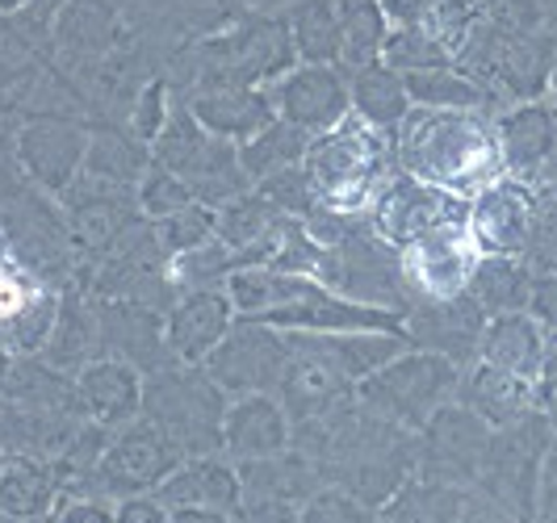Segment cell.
Instances as JSON below:
<instances>
[{
	"mask_svg": "<svg viewBox=\"0 0 557 523\" xmlns=\"http://www.w3.org/2000/svg\"><path fill=\"white\" fill-rule=\"evenodd\" d=\"M394 160L407 176L478 197L503 172L499 130L482 110H411L394 130Z\"/></svg>",
	"mask_w": 557,
	"mask_h": 523,
	"instance_id": "1",
	"label": "cell"
},
{
	"mask_svg": "<svg viewBox=\"0 0 557 523\" xmlns=\"http://www.w3.org/2000/svg\"><path fill=\"white\" fill-rule=\"evenodd\" d=\"M307 172L314 176L323 206L344 214H369L377 197L386 194L394 172V138L369 126L361 113H348L335 130L314 135L307 147Z\"/></svg>",
	"mask_w": 557,
	"mask_h": 523,
	"instance_id": "2",
	"label": "cell"
},
{
	"mask_svg": "<svg viewBox=\"0 0 557 523\" xmlns=\"http://www.w3.org/2000/svg\"><path fill=\"white\" fill-rule=\"evenodd\" d=\"M226 407H231V398L210 382V373L201 364L172 360L164 369L147 373V382H143V419L156 423L185 457L223 452Z\"/></svg>",
	"mask_w": 557,
	"mask_h": 523,
	"instance_id": "3",
	"label": "cell"
},
{
	"mask_svg": "<svg viewBox=\"0 0 557 523\" xmlns=\"http://www.w3.org/2000/svg\"><path fill=\"white\" fill-rule=\"evenodd\" d=\"M151 164L176 172L189 189H194L197 206L223 210L226 201L244 197L256 189L248 180V172L239 164V147H231L223 138H214L201 122H197L189 105H172L164 135L151 142Z\"/></svg>",
	"mask_w": 557,
	"mask_h": 523,
	"instance_id": "4",
	"label": "cell"
},
{
	"mask_svg": "<svg viewBox=\"0 0 557 523\" xmlns=\"http://www.w3.org/2000/svg\"><path fill=\"white\" fill-rule=\"evenodd\" d=\"M461 373L466 369L453 364L448 357L411 348L391 364H382L377 373H369L357 386V402L377 419H391L398 427H407V432H423L428 419L457 398Z\"/></svg>",
	"mask_w": 557,
	"mask_h": 523,
	"instance_id": "5",
	"label": "cell"
},
{
	"mask_svg": "<svg viewBox=\"0 0 557 523\" xmlns=\"http://www.w3.org/2000/svg\"><path fill=\"white\" fill-rule=\"evenodd\" d=\"M557 432L545 411H532L529 419L499 427L486 469L478 477V495L491 498L495 507L511 511L516 520H536V502H541V477H545V461L554 452Z\"/></svg>",
	"mask_w": 557,
	"mask_h": 523,
	"instance_id": "6",
	"label": "cell"
},
{
	"mask_svg": "<svg viewBox=\"0 0 557 523\" xmlns=\"http://www.w3.org/2000/svg\"><path fill=\"white\" fill-rule=\"evenodd\" d=\"M294 59L298 51L289 26L260 17L197 47V88H256L281 80L294 67Z\"/></svg>",
	"mask_w": 557,
	"mask_h": 523,
	"instance_id": "7",
	"label": "cell"
},
{
	"mask_svg": "<svg viewBox=\"0 0 557 523\" xmlns=\"http://www.w3.org/2000/svg\"><path fill=\"white\" fill-rule=\"evenodd\" d=\"M289 357H294L289 331L269 327L260 319H235L231 335L210 352L201 369L226 398H248V394H277Z\"/></svg>",
	"mask_w": 557,
	"mask_h": 523,
	"instance_id": "8",
	"label": "cell"
},
{
	"mask_svg": "<svg viewBox=\"0 0 557 523\" xmlns=\"http://www.w3.org/2000/svg\"><path fill=\"white\" fill-rule=\"evenodd\" d=\"M495 444V427L470 411L466 402H445L441 411L428 419V427L419 432V473L428 482H445V486H461L474 490L486 457Z\"/></svg>",
	"mask_w": 557,
	"mask_h": 523,
	"instance_id": "9",
	"label": "cell"
},
{
	"mask_svg": "<svg viewBox=\"0 0 557 523\" xmlns=\"http://www.w3.org/2000/svg\"><path fill=\"white\" fill-rule=\"evenodd\" d=\"M185 461L189 457L168 440L156 423H147L139 414L135 423L113 432L110 448L97 465V477H92V495L113 498V502L135 495H156Z\"/></svg>",
	"mask_w": 557,
	"mask_h": 523,
	"instance_id": "10",
	"label": "cell"
},
{
	"mask_svg": "<svg viewBox=\"0 0 557 523\" xmlns=\"http://www.w3.org/2000/svg\"><path fill=\"white\" fill-rule=\"evenodd\" d=\"M398 251H403V276H407V289H411V306L461 298L470 289L478 260H482V248H478L470 222L419 235Z\"/></svg>",
	"mask_w": 557,
	"mask_h": 523,
	"instance_id": "11",
	"label": "cell"
},
{
	"mask_svg": "<svg viewBox=\"0 0 557 523\" xmlns=\"http://www.w3.org/2000/svg\"><path fill=\"white\" fill-rule=\"evenodd\" d=\"M470 201L474 197L448 194L441 185H428L419 176H394L386 185V194L377 197V206L369 210L373 231L394 244V248H407L419 235H432L441 226H461L470 222Z\"/></svg>",
	"mask_w": 557,
	"mask_h": 523,
	"instance_id": "12",
	"label": "cell"
},
{
	"mask_svg": "<svg viewBox=\"0 0 557 523\" xmlns=\"http://www.w3.org/2000/svg\"><path fill=\"white\" fill-rule=\"evenodd\" d=\"M503 151V172L532 189L557 185V105L554 101H520L495 117Z\"/></svg>",
	"mask_w": 557,
	"mask_h": 523,
	"instance_id": "13",
	"label": "cell"
},
{
	"mask_svg": "<svg viewBox=\"0 0 557 523\" xmlns=\"http://www.w3.org/2000/svg\"><path fill=\"white\" fill-rule=\"evenodd\" d=\"M59 201H63V214H67L72 248L88 251V256H106L122 235H131L143 222L135 189L106 185V180H92V176H81Z\"/></svg>",
	"mask_w": 557,
	"mask_h": 523,
	"instance_id": "14",
	"label": "cell"
},
{
	"mask_svg": "<svg viewBox=\"0 0 557 523\" xmlns=\"http://www.w3.org/2000/svg\"><path fill=\"white\" fill-rule=\"evenodd\" d=\"M273 110L281 122L307 130L310 138L335 130L348 113H352V92H348V76L332 67V63H302L289 67L277 84H273Z\"/></svg>",
	"mask_w": 557,
	"mask_h": 523,
	"instance_id": "15",
	"label": "cell"
},
{
	"mask_svg": "<svg viewBox=\"0 0 557 523\" xmlns=\"http://www.w3.org/2000/svg\"><path fill=\"white\" fill-rule=\"evenodd\" d=\"M92 135L67 117H34L17 135V164L47 197H63L84 176Z\"/></svg>",
	"mask_w": 557,
	"mask_h": 523,
	"instance_id": "16",
	"label": "cell"
},
{
	"mask_svg": "<svg viewBox=\"0 0 557 523\" xmlns=\"http://www.w3.org/2000/svg\"><path fill=\"white\" fill-rule=\"evenodd\" d=\"M97 319H101L106 357L135 364L143 377L172 364L164 335V310L143 302H122V298H97Z\"/></svg>",
	"mask_w": 557,
	"mask_h": 523,
	"instance_id": "17",
	"label": "cell"
},
{
	"mask_svg": "<svg viewBox=\"0 0 557 523\" xmlns=\"http://www.w3.org/2000/svg\"><path fill=\"white\" fill-rule=\"evenodd\" d=\"M235 306L226 298V289H189L164 314L168 352L181 364H206L210 352L223 344L235 327Z\"/></svg>",
	"mask_w": 557,
	"mask_h": 523,
	"instance_id": "18",
	"label": "cell"
},
{
	"mask_svg": "<svg viewBox=\"0 0 557 523\" xmlns=\"http://www.w3.org/2000/svg\"><path fill=\"white\" fill-rule=\"evenodd\" d=\"M482 331H486V314L478 310L470 294L448 298V302H416L407 310V335L423 352L448 357L453 364L470 369L482 348Z\"/></svg>",
	"mask_w": 557,
	"mask_h": 523,
	"instance_id": "19",
	"label": "cell"
},
{
	"mask_svg": "<svg viewBox=\"0 0 557 523\" xmlns=\"http://www.w3.org/2000/svg\"><path fill=\"white\" fill-rule=\"evenodd\" d=\"M294 448V419L285 411L277 394H248L231 398L223 423V452L244 465V461H264Z\"/></svg>",
	"mask_w": 557,
	"mask_h": 523,
	"instance_id": "20",
	"label": "cell"
},
{
	"mask_svg": "<svg viewBox=\"0 0 557 523\" xmlns=\"http://www.w3.org/2000/svg\"><path fill=\"white\" fill-rule=\"evenodd\" d=\"M532 201L536 189L516 176H499L470 201V231L482 256H524Z\"/></svg>",
	"mask_w": 557,
	"mask_h": 523,
	"instance_id": "21",
	"label": "cell"
},
{
	"mask_svg": "<svg viewBox=\"0 0 557 523\" xmlns=\"http://www.w3.org/2000/svg\"><path fill=\"white\" fill-rule=\"evenodd\" d=\"M143 377L135 364L126 360L101 357L92 360L84 373H76V394H81V407L88 423H101V427H126L143 414Z\"/></svg>",
	"mask_w": 557,
	"mask_h": 523,
	"instance_id": "22",
	"label": "cell"
},
{
	"mask_svg": "<svg viewBox=\"0 0 557 523\" xmlns=\"http://www.w3.org/2000/svg\"><path fill=\"white\" fill-rule=\"evenodd\" d=\"M185 105L210 135L231 142V147H244L248 138H256L264 126L277 122L273 97L256 92V88H194V97Z\"/></svg>",
	"mask_w": 557,
	"mask_h": 523,
	"instance_id": "23",
	"label": "cell"
},
{
	"mask_svg": "<svg viewBox=\"0 0 557 523\" xmlns=\"http://www.w3.org/2000/svg\"><path fill=\"white\" fill-rule=\"evenodd\" d=\"M156 495L164 498L172 511H181V507H206V511L235 515L239 511V498H244V477H239V465L226 452L189 457Z\"/></svg>",
	"mask_w": 557,
	"mask_h": 523,
	"instance_id": "24",
	"label": "cell"
},
{
	"mask_svg": "<svg viewBox=\"0 0 557 523\" xmlns=\"http://www.w3.org/2000/svg\"><path fill=\"white\" fill-rule=\"evenodd\" d=\"M545 357H549V335H545V327L532 319L529 310L524 314H495V319H486L482 348H478L482 364H495L503 373L536 386L541 369H545Z\"/></svg>",
	"mask_w": 557,
	"mask_h": 523,
	"instance_id": "25",
	"label": "cell"
},
{
	"mask_svg": "<svg viewBox=\"0 0 557 523\" xmlns=\"http://www.w3.org/2000/svg\"><path fill=\"white\" fill-rule=\"evenodd\" d=\"M457 402H466L470 411L482 414L495 432L520 423V419H529L532 411H541V398H536V386H532V382H520V377L503 373L495 364H482V360H474V364L461 373Z\"/></svg>",
	"mask_w": 557,
	"mask_h": 523,
	"instance_id": "26",
	"label": "cell"
},
{
	"mask_svg": "<svg viewBox=\"0 0 557 523\" xmlns=\"http://www.w3.org/2000/svg\"><path fill=\"white\" fill-rule=\"evenodd\" d=\"M0 398L13 402V407H26V411H47V414H76L84 419L81 394H76V377L55 369L51 360L42 357H17Z\"/></svg>",
	"mask_w": 557,
	"mask_h": 523,
	"instance_id": "27",
	"label": "cell"
},
{
	"mask_svg": "<svg viewBox=\"0 0 557 523\" xmlns=\"http://www.w3.org/2000/svg\"><path fill=\"white\" fill-rule=\"evenodd\" d=\"M42 360H51L63 373H84L92 360L106 357L101 348V319H97V298H84V294H63L59 302L55 331L47 339V348L38 352Z\"/></svg>",
	"mask_w": 557,
	"mask_h": 523,
	"instance_id": "28",
	"label": "cell"
},
{
	"mask_svg": "<svg viewBox=\"0 0 557 523\" xmlns=\"http://www.w3.org/2000/svg\"><path fill=\"white\" fill-rule=\"evenodd\" d=\"M59 507V477L51 461L4 457L0 465V515L4 520H42Z\"/></svg>",
	"mask_w": 557,
	"mask_h": 523,
	"instance_id": "29",
	"label": "cell"
},
{
	"mask_svg": "<svg viewBox=\"0 0 557 523\" xmlns=\"http://www.w3.org/2000/svg\"><path fill=\"white\" fill-rule=\"evenodd\" d=\"M532 273L520 256H482L474 276H470V298L486 319L495 314H524L532 302Z\"/></svg>",
	"mask_w": 557,
	"mask_h": 523,
	"instance_id": "30",
	"label": "cell"
},
{
	"mask_svg": "<svg viewBox=\"0 0 557 523\" xmlns=\"http://www.w3.org/2000/svg\"><path fill=\"white\" fill-rule=\"evenodd\" d=\"M348 92H352V113H361L369 126H377L386 135H394L403 126V117L411 113L407 80L394 72L391 63H369L361 72H352Z\"/></svg>",
	"mask_w": 557,
	"mask_h": 523,
	"instance_id": "31",
	"label": "cell"
},
{
	"mask_svg": "<svg viewBox=\"0 0 557 523\" xmlns=\"http://www.w3.org/2000/svg\"><path fill=\"white\" fill-rule=\"evenodd\" d=\"M307 276L294 273H277L269 264H251V269H235L231 281H226V298L235 306L239 319H264L269 310L277 306H289L294 298L307 294Z\"/></svg>",
	"mask_w": 557,
	"mask_h": 523,
	"instance_id": "32",
	"label": "cell"
},
{
	"mask_svg": "<svg viewBox=\"0 0 557 523\" xmlns=\"http://www.w3.org/2000/svg\"><path fill=\"white\" fill-rule=\"evenodd\" d=\"M151 167V147L135 138L131 130H97L88 142V160H84V176L106 180V185H122V189H139V180Z\"/></svg>",
	"mask_w": 557,
	"mask_h": 523,
	"instance_id": "33",
	"label": "cell"
},
{
	"mask_svg": "<svg viewBox=\"0 0 557 523\" xmlns=\"http://www.w3.org/2000/svg\"><path fill=\"white\" fill-rule=\"evenodd\" d=\"M466 507H470V490L445 486V482H428V477H411V482L382 507V520L386 523H461Z\"/></svg>",
	"mask_w": 557,
	"mask_h": 523,
	"instance_id": "34",
	"label": "cell"
},
{
	"mask_svg": "<svg viewBox=\"0 0 557 523\" xmlns=\"http://www.w3.org/2000/svg\"><path fill=\"white\" fill-rule=\"evenodd\" d=\"M339 9V34H344V51H339V63L352 72H361L369 63H382V51H386V9L377 0H335Z\"/></svg>",
	"mask_w": 557,
	"mask_h": 523,
	"instance_id": "35",
	"label": "cell"
},
{
	"mask_svg": "<svg viewBox=\"0 0 557 523\" xmlns=\"http://www.w3.org/2000/svg\"><path fill=\"white\" fill-rule=\"evenodd\" d=\"M407 80V97L419 110H491V88L466 76L461 67H432V72H411Z\"/></svg>",
	"mask_w": 557,
	"mask_h": 523,
	"instance_id": "36",
	"label": "cell"
},
{
	"mask_svg": "<svg viewBox=\"0 0 557 523\" xmlns=\"http://www.w3.org/2000/svg\"><path fill=\"white\" fill-rule=\"evenodd\" d=\"M307 147H310V135L307 130H298V126H289V122H273V126H264L256 138H248L244 147H239V164L248 172L251 185H260V180H269V176H277L285 167H298L307 160Z\"/></svg>",
	"mask_w": 557,
	"mask_h": 523,
	"instance_id": "37",
	"label": "cell"
},
{
	"mask_svg": "<svg viewBox=\"0 0 557 523\" xmlns=\"http://www.w3.org/2000/svg\"><path fill=\"white\" fill-rule=\"evenodd\" d=\"M289 38L302 63H339L344 34L335 0H298L289 13Z\"/></svg>",
	"mask_w": 557,
	"mask_h": 523,
	"instance_id": "38",
	"label": "cell"
},
{
	"mask_svg": "<svg viewBox=\"0 0 557 523\" xmlns=\"http://www.w3.org/2000/svg\"><path fill=\"white\" fill-rule=\"evenodd\" d=\"M235 269H244L239 251H231L223 239H210L201 248L185 251L172 260V285L176 294H189V289H226V281Z\"/></svg>",
	"mask_w": 557,
	"mask_h": 523,
	"instance_id": "39",
	"label": "cell"
},
{
	"mask_svg": "<svg viewBox=\"0 0 557 523\" xmlns=\"http://www.w3.org/2000/svg\"><path fill=\"white\" fill-rule=\"evenodd\" d=\"M382 63H391L398 76L411 72H432V67H453V55L445 51V42L428 26H398L386 38Z\"/></svg>",
	"mask_w": 557,
	"mask_h": 523,
	"instance_id": "40",
	"label": "cell"
},
{
	"mask_svg": "<svg viewBox=\"0 0 557 523\" xmlns=\"http://www.w3.org/2000/svg\"><path fill=\"white\" fill-rule=\"evenodd\" d=\"M214 222H219V210H210V206H189V210H181V214H172V219L151 222V231H156V244L164 248L168 260H176V256H185V251L210 244V239H214Z\"/></svg>",
	"mask_w": 557,
	"mask_h": 523,
	"instance_id": "41",
	"label": "cell"
},
{
	"mask_svg": "<svg viewBox=\"0 0 557 523\" xmlns=\"http://www.w3.org/2000/svg\"><path fill=\"white\" fill-rule=\"evenodd\" d=\"M532 273H557V194L554 189H536L529 219V239H524V256Z\"/></svg>",
	"mask_w": 557,
	"mask_h": 523,
	"instance_id": "42",
	"label": "cell"
},
{
	"mask_svg": "<svg viewBox=\"0 0 557 523\" xmlns=\"http://www.w3.org/2000/svg\"><path fill=\"white\" fill-rule=\"evenodd\" d=\"M135 197H139V210H143V219L147 222L172 219V214H181V210L197 206L194 189H189L176 172H168V167H160V164L147 167V176L139 180Z\"/></svg>",
	"mask_w": 557,
	"mask_h": 523,
	"instance_id": "43",
	"label": "cell"
},
{
	"mask_svg": "<svg viewBox=\"0 0 557 523\" xmlns=\"http://www.w3.org/2000/svg\"><path fill=\"white\" fill-rule=\"evenodd\" d=\"M256 189L269 197L281 214H285V219H298V222L323 206V194H319V185H314V176L307 172V164L285 167V172H277V176L260 180Z\"/></svg>",
	"mask_w": 557,
	"mask_h": 523,
	"instance_id": "44",
	"label": "cell"
},
{
	"mask_svg": "<svg viewBox=\"0 0 557 523\" xmlns=\"http://www.w3.org/2000/svg\"><path fill=\"white\" fill-rule=\"evenodd\" d=\"M302 523H382V511L339 486H319L302 507Z\"/></svg>",
	"mask_w": 557,
	"mask_h": 523,
	"instance_id": "45",
	"label": "cell"
},
{
	"mask_svg": "<svg viewBox=\"0 0 557 523\" xmlns=\"http://www.w3.org/2000/svg\"><path fill=\"white\" fill-rule=\"evenodd\" d=\"M168 117H172V92H168V84L164 80L147 84L139 97H135V105H131V135L143 138L151 147L156 138L164 135Z\"/></svg>",
	"mask_w": 557,
	"mask_h": 523,
	"instance_id": "46",
	"label": "cell"
},
{
	"mask_svg": "<svg viewBox=\"0 0 557 523\" xmlns=\"http://www.w3.org/2000/svg\"><path fill=\"white\" fill-rule=\"evenodd\" d=\"M235 520L239 523H302V507H298V502H289V498L251 495V490H244Z\"/></svg>",
	"mask_w": 557,
	"mask_h": 523,
	"instance_id": "47",
	"label": "cell"
},
{
	"mask_svg": "<svg viewBox=\"0 0 557 523\" xmlns=\"http://www.w3.org/2000/svg\"><path fill=\"white\" fill-rule=\"evenodd\" d=\"M55 523H113V498L101 495H67L51 511Z\"/></svg>",
	"mask_w": 557,
	"mask_h": 523,
	"instance_id": "48",
	"label": "cell"
},
{
	"mask_svg": "<svg viewBox=\"0 0 557 523\" xmlns=\"http://www.w3.org/2000/svg\"><path fill=\"white\" fill-rule=\"evenodd\" d=\"M113 523H172V507L160 495H135L113 502Z\"/></svg>",
	"mask_w": 557,
	"mask_h": 523,
	"instance_id": "49",
	"label": "cell"
},
{
	"mask_svg": "<svg viewBox=\"0 0 557 523\" xmlns=\"http://www.w3.org/2000/svg\"><path fill=\"white\" fill-rule=\"evenodd\" d=\"M529 314L545 327V335H557V273H541L532 281Z\"/></svg>",
	"mask_w": 557,
	"mask_h": 523,
	"instance_id": "50",
	"label": "cell"
},
{
	"mask_svg": "<svg viewBox=\"0 0 557 523\" xmlns=\"http://www.w3.org/2000/svg\"><path fill=\"white\" fill-rule=\"evenodd\" d=\"M386 9V17H394L398 26H423L432 13V0H377Z\"/></svg>",
	"mask_w": 557,
	"mask_h": 523,
	"instance_id": "51",
	"label": "cell"
},
{
	"mask_svg": "<svg viewBox=\"0 0 557 523\" xmlns=\"http://www.w3.org/2000/svg\"><path fill=\"white\" fill-rule=\"evenodd\" d=\"M461 523H524V520H516L511 511H503L491 498H482L478 490H470V507H466Z\"/></svg>",
	"mask_w": 557,
	"mask_h": 523,
	"instance_id": "52",
	"label": "cell"
},
{
	"mask_svg": "<svg viewBox=\"0 0 557 523\" xmlns=\"http://www.w3.org/2000/svg\"><path fill=\"white\" fill-rule=\"evenodd\" d=\"M172 523H239L235 515H226V511H206V507H181V511H172Z\"/></svg>",
	"mask_w": 557,
	"mask_h": 523,
	"instance_id": "53",
	"label": "cell"
},
{
	"mask_svg": "<svg viewBox=\"0 0 557 523\" xmlns=\"http://www.w3.org/2000/svg\"><path fill=\"white\" fill-rule=\"evenodd\" d=\"M26 0H0V13H13V9H22Z\"/></svg>",
	"mask_w": 557,
	"mask_h": 523,
	"instance_id": "54",
	"label": "cell"
},
{
	"mask_svg": "<svg viewBox=\"0 0 557 523\" xmlns=\"http://www.w3.org/2000/svg\"><path fill=\"white\" fill-rule=\"evenodd\" d=\"M0 523H55V515H42V520H4L0 515Z\"/></svg>",
	"mask_w": 557,
	"mask_h": 523,
	"instance_id": "55",
	"label": "cell"
},
{
	"mask_svg": "<svg viewBox=\"0 0 557 523\" xmlns=\"http://www.w3.org/2000/svg\"><path fill=\"white\" fill-rule=\"evenodd\" d=\"M549 88H554V105H557V59H554V72H549Z\"/></svg>",
	"mask_w": 557,
	"mask_h": 523,
	"instance_id": "56",
	"label": "cell"
},
{
	"mask_svg": "<svg viewBox=\"0 0 557 523\" xmlns=\"http://www.w3.org/2000/svg\"><path fill=\"white\" fill-rule=\"evenodd\" d=\"M470 4H474V9H482V4H491V0H470Z\"/></svg>",
	"mask_w": 557,
	"mask_h": 523,
	"instance_id": "57",
	"label": "cell"
},
{
	"mask_svg": "<svg viewBox=\"0 0 557 523\" xmlns=\"http://www.w3.org/2000/svg\"><path fill=\"white\" fill-rule=\"evenodd\" d=\"M0 465H4V448H0Z\"/></svg>",
	"mask_w": 557,
	"mask_h": 523,
	"instance_id": "58",
	"label": "cell"
},
{
	"mask_svg": "<svg viewBox=\"0 0 557 523\" xmlns=\"http://www.w3.org/2000/svg\"><path fill=\"white\" fill-rule=\"evenodd\" d=\"M554 194H557V185H554Z\"/></svg>",
	"mask_w": 557,
	"mask_h": 523,
	"instance_id": "59",
	"label": "cell"
},
{
	"mask_svg": "<svg viewBox=\"0 0 557 523\" xmlns=\"http://www.w3.org/2000/svg\"><path fill=\"white\" fill-rule=\"evenodd\" d=\"M382 523H386V520H382Z\"/></svg>",
	"mask_w": 557,
	"mask_h": 523,
	"instance_id": "60",
	"label": "cell"
}]
</instances>
